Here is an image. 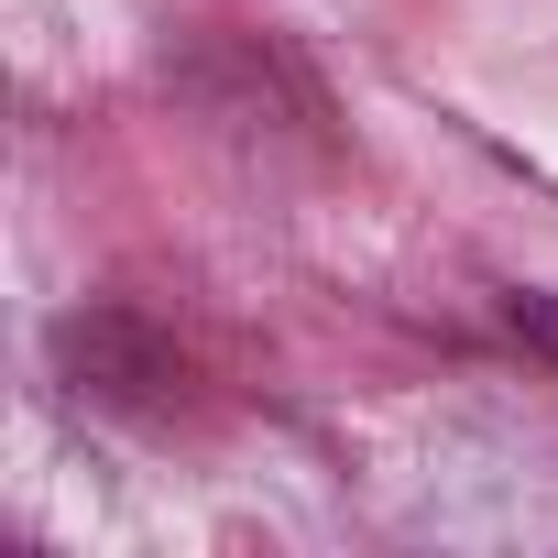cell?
Masks as SVG:
<instances>
[{
    "label": "cell",
    "mask_w": 558,
    "mask_h": 558,
    "mask_svg": "<svg viewBox=\"0 0 558 558\" xmlns=\"http://www.w3.org/2000/svg\"><path fill=\"white\" fill-rule=\"evenodd\" d=\"M504 329H514V340L558 373V296H504Z\"/></svg>",
    "instance_id": "7a4b0ae2"
},
{
    "label": "cell",
    "mask_w": 558,
    "mask_h": 558,
    "mask_svg": "<svg viewBox=\"0 0 558 558\" xmlns=\"http://www.w3.org/2000/svg\"><path fill=\"white\" fill-rule=\"evenodd\" d=\"M56 362H66V384L77 395H99V405H132V416H165L175 395H186V362H175V340H154L143 318H121V307H88V318H66L56 329Z\"/></svg>",
    "instance_id": "6da1fadb"
}]
</instances>
